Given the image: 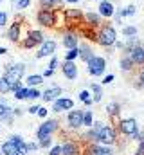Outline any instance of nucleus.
I'll use <instances>...</instances> for the list:
<instances>
[{
	"label": "nucleus",
	"instance_id": "nucleus-9",
	"mask_svg": "<svg viewBox=\"0 0 144 155\" xmlns=\"http://www.w3.org/2000/svg\"><path fill=\"white\" fill-rule=\"evenodd\" d=\"M119 132L123 135H128V137H135L139 134V124L133 117H128V119H121L119 121Z\"/></svg>",
	"mask_w": 144,
	"mask_h": 155
},
{
	"label": "nucleus",
	"instance_id": "nucleus-24",
	"mask_svg": "<svg viewBox=\"0 0 144 155\" xmlns=\"http://www.w3.org/2000/svg\"><path fill=\"white\" fill-rule=\"evenodd\" d=\"M88 90L92 92L94 103H101V101H103V85H99V83H90V88H88Z\"/></svg>",
	"mask_w": 144,
	"mask_h": 155
},
{
	"label": "nucleus",
	"instance_id": "nucleus-50",
	"mask_svg": "<svg viewBox=\"0 0 144 155\" xmlns=\"http://www.w3.org/2000/svg\"><path fill=\"white\" fill-rule=\"evenodd\" d=\"M133 139H137L139 143H144V132H139V134H137V135H135Z\"/></svg>",
	"mask_w": 144,
	"mask_h": 155
},
{
	"label": "nucleus",
	"instance_id": "nucleus-40",
	"mask_svg": "<svg viewBox=\"0 0 144 155\" xmlns=\"http://www.w3.org/2000/svg\"><path fill=\"white\" fill-rule=\"evenodd\" d=\"M77 97H79V101L83 103V101L90 99V97H92V94H90V90H88V88H85V90H81V92L77 94Z\"/></svg>",
	"mask_w": 144,
	"mask_h": 155
},
{
	"label": "nucleus",
	"instance_id": "nucleus-1",
	"mask_svg": "<svg viewBox=\"0 0 144 155\" xmlns=\"http://www.w3.org/2000/svg\"><path fill=\"white\" fill-rule=\"evenodd\" d=\"M92 128H94L96 134H97V143H99V144H106V146L115 144V141H117V130H115L113 126L105 124L103 121H94Z\"/></svg>",
	"mask_w": 144,
	"mask_h": 155
},
{
	"label": "nucleus",
	"instance_id": "nucleus-48",
	"mask_svg": "<svg viewBox=\"0 0 144 155\" xmlns=\"http://www.w3.org/2000/svg\"><path fill=\"white\" fill-rule=\"evenodd\" d=\"M41 76H43V78H52V76H54V71H52V69H47V67H45V71L41 72Z\"/></svg>",
	"mask_w": 144,
	"mask_h": 155
},
{
	"label": "nucleus",
	"instance_id": "nucleus-54",
	"mask_svg": "<svg viewBox=\"0 0 144 155\" xmlns=\"http://www.w3.org/2000/svg\"><path fill=\"white\" fill-rule=\"evenodd\" d=\"M83 105H85V107H92V105H94V99L90 97V99H87V101H83Z\"/></svg>",
	"mask_w": 144,
	"mask_h": 155
},
{
	"label": "nucleus",
	"instance_id": "nucleus-18",
	"mask_svg": "<svg viewBox=\"0 0 144 155\" xmlns=\"http://www.w3.org/2000/svg\"><path fill=\"white\" fill-rule=\"evenodd\" d=\"M85 25H88L92 29H99L103 25V16L97 11H88V13H85Z\"/></svg>",
	"mask_w": 144,
	"mask_h": 155
},
{
	"label": "nucleus",
	"instance_id": "nucleus-2",
	"mask_svg": "<svg viewBox=\"0 0 144 155\" xmlns=\"http://www.w3.org/2000/svg\"><path fill=\"white\" fill-rule=\"evenodd\" d=\"M58 9H49V7H40L36 11V24L40 27L54 29L58 25Z\"/></svg>",
	"mask_w": 144,
	"mask_h": 155
},
{
	"label": "nucleus",
	"instance_id": "nucleus-8",
	"mask_svg": "<svg viewBox=\"0 0 144 155\" xmlns=\"http://www.w3.org/2000/svg\"><path fill=\"white\" fill-rule=\"evenodd\" d=\"M61 45L69 51V49H74L79 45V33L74 31L72 27H67L61 31Z\"/></svg>",
	"mask_w": 144,
	"mask_h": 155
},
{
	"label": "nucleus",
	"instance_id": "nucleus-61",
	"mask_svg": "<svg viewBox=\"0 0 144 155\" xmlns=\"http://www.w3.org/2000/svg\"><path fill=\"white\" fill-rule=\"evenodd\" d=\"M0 78H2V74H0Z\"/></svg>",
	"mask_w": 144,
	"mask_h": 155
},
{
	"label": "nucleus",
	"instance_id": "nucleus-13",
	"mask_svg": "<svg viewBox=\"0 0 144 155\" xmlns=\"http://www.w3.org/2000/svg\"><path fill=\"white\" fill-rule=\"evenodd\" d=\"M60 69H61V74L67 78L69 81H76V79H77L79 71H77L76 61H67V60H63V61L60 63Z\"/></svg>",
	"mask_w": 144,
	"mask_h": 155
},
{
	"label": "nucleus",
	"instance_id": "nucleus-10",
	"mask_svg": "<svg viewBox=\"0 0 144 155\" xmlns=\"http://www.w3.org/2000/svg\"><path fill=\"white\" fill-rule=\"evenodd\" d=\"M81 153H85V155H112L113 150H112V146H106V144L90 143V144H87V146L83 148Z\"/></svg>",
	"mask_w": 144,
	"mask_h": 155
},
{
	"label": "nucleus",
	"instance_id": "nucleus-55",
	"mask_svg": "<svg viewBox=\"0 0 144 155\" xmlns=\"http://www.w3.org/2000/svg\"><path fill=\"white\" fill-rule=\"evenodd\" d=\"M7 52H9V51H7L5 47H0V56H4V54H7Z\"/></svg>",
	"mask_w": 144,
	"mask_h": 155
},
{
	"label": "nucleus",
	"instance_id": "nucleus-58",
	"mask_svg": "<svg viewBox=\"0 0 144 155\" xmlns=\"http://www.w3.org/2000/svg\"><path fill=\"white\" fill-rule=\"evenodd\" d=\"M2 2H4V0H0V4H2Z\"/></svg>",
	"mask_w": 144,
	"mask_h": 155
},
{
	"label": "nucleus",
	"instance_id": "nucleus-34",
	"mask_svg": "<svg viewBox=\"0 0 144 155\" xmlns=\"http://www.w3.org/2000/svg\"><path fill=\"white\" fill-rule=\"evenodd\" d=\"M77 58H79V45L74 47V49H69V51L65 52V60H67V61H76Z\"/></svg>",
	"mask_w": 144,
	"mask_h": 155
},
{
	"label": "nucleus",
	"instance_id": "nucleus-44",
	"mask_svg": "<svg viewBox=\"0 0 144 155\" xmlns=\"http://www.w3.org/2000/svg\"><path fill=\"white\" fill-rule=\"evenodd\" d=\"M25 144H27V152H29V153L40 150V144H38V143H25Z\"/></svg>",
	"mask_w": 144,
	"mask_h": 155
},
{
	"label": "nucleus",
	"instance_id": "nucleus-53",
	"mask_svg": "<svg viewBox=\"0 0 144 155\" xmlns=\"http://www.w3.org/2000/svg\"><path fill=\"white\" fill-rule=\"evenodd\" d=\"M139 81H141V85L144 87V69H141V72H139Z\"/></svg>",
	"mask_w": 144,
	"mask_h": 155
},
{
	"label": "nucleus",
	"instance_id": "nucleus-57",
	"mask_svg": "<svg viewBox=\"0 0 144 155\" xmlns=\"http://www.w3.org/2000/svg\"><path fill=\"white\" fill-rule=\"evenodd\" d=\"M11 2H16V0H11Z\"/></svg>",
	"mask_w": 144,
	"mask_h": 155
},
{
	"label": "nucleus",
	"instance_id": "nucleus-4",
	"mask_svg": "<svg viewBox=\"0 0 144 155\" xmlns=\"http://www.w3.org/2000/svg\"><path fill=\"white\" fill-rule=\"evenodd\" d=\"M45 40H47L45 38V33H43L41 29H29V31H27V36L22 38V41H20V47H22V49H36V47H40Z\"/></svg>",
	"mask_w": 144,
	"mask_h": 155
},
{
	"label": "nucleus",
	"instance_id": "nucleus-22",
	"mask_svg": "<svg viewBox=\"0 0 144 155\" xmlns=\"http://www.w3.org/2000/svg\"><path fill=\"white\" fill-rule=\"evenodd\" d=\"M18 146H20V144H16L15 141L7 139V141H4V143H2L0 152H2L4 155H20V153H18Z\"/></svg>",
	"mask_w": 144,
	"mask_h": 155
},
{
	"label": "nucleus",
	"instance_id": "nucleus-35",
	"mask_svg": "<svg viewBox=\"0 0 144 155\" xmlns=\"http://www.w3.org/2000/svg\"><path fill=\"white\" fill-rule=\"evenodd\" d=\"M41 97V92L38 90V87H29V92H27V99L29 101H36Z\"/></svg>",
	"mask_w": 144,
	"mask_h": 155
},
{
	"label": "nucleus",
	"instance_id": "nucleus-51",
	"mask_svg": "<svg viewBox=\"0 0 144 155\" xmlns=\"http://www.w3.org/2000/svg\"><path fill=\"white\" fill-rule=\"evenodd\" d=\"M13 114H15L16 117H20L22 114H24V108H13Z\"/></svg>",
	"mask_w": 144,
	"mask_h": 155
},
{
	"label": "nucleus",
	"instance_id": "nucleus-41",
	"mask_svg": "<svg viewBox=\"0 0 144 155\" xmlns=\"http://www.w3.org/2000/svg\"><path fill=\"white\" fill-rule=\"evenodd\" d=\"M7 20H9L7 13L5 11H0V27H5L7 25Z\"/></svg>",
	"mask_w": 144,
	"mask_h": 155
},
{
	"label": "nucleus",
	"instance_id": "nucleus-25",
	"mask_svg": "<svg viewBox=\"0 0 144 155\" xmlns=\"http://www.w3.org/2000/svg\"><path fill=\"white\" fill-rule=\"evenodd\" d=\"M119 67H121L123 72H132V71L135 69V63L132 61V58H130L128 54H123V58L119 60Z\"/></svg>",
	"mask_w": 144,
	"mask_h": 155
},
{
	"label": "nucleus",
	"instance_id": "nucleus-21",
	"mask_svg": "<svg viewBox=\"0 0 144 155\" xmlns=\"http://www.w3.org/2000/svg\"><path fill=\"white\" fill-rule=\"evenodd\" d=\"M128 56L132 58V61H133L135 65H144V47H142V43H137L133 49H130Z\"/></svg>",
	"mask_w": 144,
	"mask_h": 155
},
{
	"label": "nucleus",
	"instance_id": "nucleus-32",
	"mask_svg": "<svg viewBox=\"0 0 144 155\" xmlns=\"http://www.w3.org/2000/svg\"><path fill=\"white\" fill-rule=\"evenodd\" d=\"M94 124V112L92 110H83V126L90 128Z\"/></svg>",
	"mask_w": 144,
	"mask_h": 155
},
{
	"label": "nucleus",
	"instance_id": "nucleus-47",
	"mask_svg": "<svg viewBox=\"0 0 144 155\" xmlns=\"http://www.w3.org/2000/svg\"><path fill=\"white\" fill-rule=\"evenodd\" d=\"M38 108H40V105H31V107L27 108V114L34 116V114H38Z\"/></svg>",
	"mask_w": 144,
	"mask_h": 155
},
{
	"label": "nucleus",
	"instance_id": "nucleus-38",
	"mask_svg": "<svg viewBox=\"0 0 144 155\" xmlns=\"http://www.w3.org/2000/svg\"><path fill=\"white\" fill-rule=\"evenodd\" d=\"M60 67V58L54 54V56H51V60H49V63H47V69H52V71H56Z\"/></svg>",
	"mask_w": 144,
	"mask_h": 155
},
{
	"label": "nucleus",
	"instance_id": "nucleus-28",
	"mask_svg": "<svg viewBox=\"0 0 144 155\" xmlns=\"http://www.w3.org/2000/svg\"><path fill=\"white\" fill-rule=\"evenodd\" d=\"M79 36H83V38L90 40V41H97V31L87 25L85 29H81V33H79Z\"/></svg>",
	"mask_w": 144,
	"mask_h": 155
},
{
	"label": "nucleus",
	"instance_id": "nucleus-33",
	"mask_svg": "<svg viewBox=\"0 0 144 155\" xmlns=\"http://www.w3.org/2000/svg\"><path fill=\"white\" fill-rule=\"evenodd\" d=\"M27 92H29V87H25V85H24L22 88H18V90H15V92H13V94H15L13 97H15L16 101H22V99H27Z\"/></svg>",
	"mask_w": 144,
	"mask_h": 155
},
{
	"label": "nucleus",
	"instance_id": "nucleus-7",
	"mask_svg": "<svg viewBox=\"0 0 144 155\" xmlns=\"http://www.w3.org/2000/svg\"><path fill=\"white\" fill-rule=\"evenodd\" d=\"M24 74H25V63H13L4 71V78H7L11 83L22 81Z\"/></svg>",
	"mask_w": 144,
	"mask_h": 155
},
{
	"label": "nucleus",
	"instance_id": "nucleus-36",
	"mask_svg": "<svg viewBox=\"0 0 144 155\" xmlns=\"http://www.w3.org/2000/svg\"><path fill=\"white\" fill-rule=\"evenodd\" d=\"M137 27L135 25H124L123 27V36H126V38H130V36H137Z\"/></svg>",
	"mask_w": 144,
	"mask_h": 155
},
{
	"label": "nucleus",
	"instance_id": "nucleus-60",
	"mask_svg": "<svg viewBox=\"0 0 144 155\" xmlns=\"http://www.w3.org/2000/svg\"><path fill=\"white\" fill-rule=\"evenodd\" d=\"M97 2H101V0H97Z\"/></svg>",
	"mask_w": 144,
	"mask_h": 155
},
{
	"label": "nucleus",
	"instance_id": "nucleus-46",
	"mask_svg": "<svg viewBox=\"0 0 144 155\" xmlns=\"http://www.w3.org/2000/svg\"><path fill=\"white\" fill-rule=\"evenodd\" d=\"M113 79H115V76H113V74H106V76L103 78V81H101V85H110V83H112Z\"/></svg>",
	"mask_w": 144,
	"mask_h": 155
},
{
	"label": "nucleus",
	"instance_id": "nucleus-16",
	"mask_svg": "<svg viewBox=\"0 0 144 155\" xmlns=\"http://www.w3.org/2000/svg\"><path fill=\"white\" fill-rule=\"evenodd\" d=\"M74 108V101L67 96H60L56 101H52V112L60 114V112H65V110H72Z\"/></svg>",
	"mask_w": 144,
	"mask_h": 155
},
{
	"label": "nucleus",
	"instance_id": "nucleus-37",
	"mask_svg": "<svg viewBox=\"0 0 144 155\" xmlns=\"http://www.w3.org/2000/svg\"><path fill=\"white\" fill-rule=\"evenodd\" d=\"M31 5V0H16L15 2V9L16 11H24V9H27Z\"/></svg>",
	"mask_w": 144,
	"mask_h": 155
},
{
	"label": "nucleus",
	"instance_id": "nucleus-56",
	"mask_svg": "<svg viewBox=\"0 0 144 155\" xmlns=\"http://www.w3.org/2000/svg\"><path fill=\"white\" fill-rule=\"evenodd\" d=\"M63 2H67V4H77L79 0H63Z\"/></svg>",
	"mask_w": 144,
	"mask_h": 155
},
{
	"label": "nucleus",
	"instance_id": "nucleus-19",
	"mask_svg": "<svg viewBox=\"0 0 144 155\" xmlns=\"http://www.w3.org/2000/svg\"><path fill=\"white\" fill-rule=\"evenodd\" d=\"M97 13H99L105 20L113 18V15H115V5H113L110 0H101L99 5H97Z\"/></svg>",
	"mask_w": 144,
	"mask_h": 155
},
{
	"label": "nucleus",
	"instance_id": "nucleus-26",
	"mask_svg": "<svg viewBox=\"0 0 144 155\" xmlns=\"http://www.w3.org/2000/svg\"><path fill=\"white\" fill-rule=\"evenodd\" d=\"M43 81H45V78L41 74H31L25 78V87H40Z\"/></svg>",
	"mask_w": 144,
	"mask_h": 155
},
{
	"label": "nucleus",
	"instance_id": "nucleus-5",
	"mask_svg": "<svg viewBox=\"0 0 144 155\" xmlns=\"http://www.w3.org/2000/svg\"><path fill=\"white\" fill-rule=\"evenodd\" d=\"M105 71H106V60L103 56H92L88 61H87V72L94 78L105 76Z\"/></svg>",
	"mask_w": 144,
	"mask_h": 155
},
{
	"label": "nucleus",
	"instance_id": "nucleus-23",
	"mask_svg": "<svg viewBox=\"0 0 144 155\" xmlns=\"http://www.w3.org/2000/svg\"><path fill=\"white\" fill-rule=\"evenodd\" d=\"M92 56H94V51H92V47H90L88 43H79V60L87 63V61H88Z\"/></svg>",
	"mask_w": 144,
	"mask_h": 155
},
{
	"label": "nucleus",
	"instance_id": "nucleus-6",
	"mask_svg": "<svg viewBox=\"0 0 144 155\" xmlns=\"http://www.w3.org/2000/svg\"><path fill=\"white\" fill-rule=\"evenodd\" d=\"M58 128H60V121L58 119H49V117H45V121L38 126V130H36V139L40 141V139H45V137H51L54 132H58Z\"/></svg>",
	"mask_w": 144,
	"mask_h": 155
},
{
	"label": "nucleus",
	"instance_id": "nucleus-52",
	"mask_svg": "<svg viewBox=\"0 0 144 155\" xmlns=\"http://www.w3.org/2000/svg\"><path fill=\"white\" fill-rule=\"evenodd\" d=\"M113 47H115V49H124V41H119V40H117V41L113 43Z\"/></svg>",
	"mask_w": 144,
	"mask_h": 155
},
{
	"label": "nucleus",
	"instance_id": "nucleus-45",
	"mask_svg": "<svg viewBox=\"0 0 144 155\" xmlns=\"http://www.w3.org/2000/svg\"><path fill=\"white\" fill-rule=\"evenodd\" d=\"M47 114H49L47 107H40V108H38V114H36V116H40L41 119H45V117H47Z\"/></svg>",
	"mask_w": 144,
	"mask_h": 155
},
{
	"label": "nucleus",
	"instance_id": "nucleus-42",
	"mask_svg": "<svg viewBox=\"0 0 144 155\" xmlns=\"http://www.w3.org/2000/svg\"><path fill=\"white\" fill-rule=\"evenodd\" d=\"M9 139H11V141H15L16 144H24V143H25V141H24V137H22V135H18V134L9 135Z\"/></svg>",
	"mask_w": 144,
	"mask_h": 155
},
{
	"label": "nucleus",
	"instance_id": "nucleus-14",
	"mask_svg": "<svg viewBox=\"0 0 144 155\" xmlns=\"http://www.w3.org/2000/svg\"><path fill=\"white\" fill-rule=\"evenodd\" d=\"M5 38L9 40V41H13V43H20L22 41V22L15 20L7 27V31H5Z\"/></svg>",
	"mask_w": 144,
	"mask_h": 155
},
{
	"label": "nucleus",
	"instance_id": "nucleus-12",
	"mask_svg": "<svg viewBox=\"0 0 144 155\" xmlns=\"http://www.w3.org/2000/svg\"><path fill=\"white\" fill-rule=\"evenodd\" d=\"M63 18H65V24L69 27H74L76 24H81L85 20V13L81 9H65L63 11Z\"/></svg>",
	"mask_w": 144,
	"mask_h": 155
},
{
	"label": "nucleus",
	"instance_id": "nucleus-11",
	"mask_svg": "<svg viewBox=\"0 0 144 155\" xmlns=\"http://www.w3.org/2000/svg\"><path fill=\"white\" fill-rule=\"evenodd\" d=\"M56 49H58V43L54 40H45L40 47H38V52H36V58L41 60V58H51L56 54Z\"/></svg>",
	"mask_w": 144,
	"mask_h": 155
},
{
	"label": "nucleus",
	"instance_id": "nucleus-62",
	"mask_svg": "<svg viewBox=\"0 0 144 155\" xmlns=\"http://www.w3.org/2000/svg\"><path fill=\"white\" fill-rule=\"evenodd\" d=\"M142 47H144V43H142Z\"/></svg>",
	"mask_w": 144,
	"mask_h": 155
},
{
	"label": "nucleus",
	"instance_id": "nucleus-27",
	"mask_svg": "<svg viewBox=\"0 0 144 155\" xmlns=\"http://www.w3.org/2000/svg\"><path fill=\"white\" fill-rule=\"evenodd\" d=\"M106 114L112 119H117L119 114H121V105L117 103V101H112V103H108L106 105Z\"/></svg>",
	"mask_w": 144,
	"mask_h": 155
},
{
	"label": "nucleus",
	"instance_id": "nucleus-43",
	"mask_svg": "<svg viewBox=\"0 0 144 155\" xmlns=\"http://www.w3.org/2000/svg\"><path fill=\"white\" fill-rule=\"evenodd\" d=\"M49 155H61V144H56L49 150Z\"/></svg>",
	"mask_w": 144,
	"mask_h": 155
},
{
	"label": "nucleus",
	"instance_id": "nucleus-39",
	"mask_svg": "<svg viewBox=\"0 0 144 155\" xmlns=\"http://www.w3.org/2000/svg\"><path fill=\"white\" fill-rule=\"evenodd\" d=\"M38 144H40V148H51L52 146V135L51 137H45V139H40Z\"/></svg>",
	"mask_w": 144,
	"mask_h": 155
},
{
	"label": "nucleus",
	"instance_id": "nucleus-17",
	"mask_svg": "<svg viewBox=\"0 0 144 155\" xmlns=\"http://www.w3.org/2000/svg\"><path fill=\"white\" fill-rule=\"evenodd\" d=\"M81 144L74 139H67L61 144V155H81Z\"/></svg>",
	"mask_w": 144,
	"mask_h": 155
},
{
	"label": "nucleus",
	"instance_id": "nucleus-15",
	"mask_svg": "<svg viewBox=\"0 0 144 155\" xmlns=\"http://www.w3.org/2000/svg\"><path fill=\"white\" fill-rule=\"evenodd\" d=\"M67 124H69V128L70 130H79L81 126H83V110H69V114H67Z\"/></svg>",
	"mask_w": 144,
	"mask_h": 155
},
{
	"label": "nucleus",
	"instance_id": "nucleus-49",
	"mask_svg": "<svg viewBox=\"0 0 144 155\" xmlns=\"http://www.w3.org/2000/svg\"><path fill=\"white\" fill-rule=\"evenodd\" d=\"M137 155H144V143H139V148H137Z\"/></svg>",
	"mask_w": 144,
	"mask_h": 155
},
{
	"label": "nucleus",
	"instance_id": "nucleus-31",
	"mask_svg": "<svg viewBox=\"0 0 144 155\" xmlns=\"http://www.w3.org/2000/svg\"><path fill=\"white\" fill-rule=\"evenodd\" d=\"M135 11H137V7H135V5H126V7H123V9L115 11V15H119L121 18H124V16H133V15H135Z\"/></svg>",
	"mask_w": 144,
	"mask_h": 155
},
{
	"label": "nucleus",
	"instance_id": "nucleus-30",
	"mask_svg": "<svg viewBox=\"0 0 144 155\" xmlns=\"http://www.w3.org/2000/svg\"><path fill=\"white\" fill-rule=\"evenodd\" d=\"M40 7H49V9H56V7H63V0H38Z\"/></svg>",
	"mask_w": 144,
	"mask_h": 155
},
{
	"label": "nucleus",
	"instance_id": "nucleus-63",
	"mask_svg": "<svg viewBox=\"0 0 144 155\" xmlns=\"http://www.w3.org/2000/svg\"><path fill=\"white\" fill-rule=\"evenodd\" d=\"M133 155H137V153H133Z\"/></svg>",
	"mask_w": 144,
	"mask_h": 155
},
{
	"label": "nucleus",
	"instance_id": "nucleus-20",
	"mask_svg": "<svg viewBox=\"0 0 144 155\" xmlns=\"http://www.w3.org/2000/svg\"><path fill=\"white\" fill-rule=\"evenodd\" d=\"M60 96H63V88L61 87H51V88H47L45 92H41V99L45 101V103H52V101H56Z\"/></svg>",
	"mask_w": 144,
	"mask_h": 155
},
{
	"label": "nucleus",
	"instance_id": "nucleus-29",
	"mask_svg": "<svg viewBox=\"0 0 144 155\" xmlns=\"http://www.w3.org/2000/svg\"><path fill=\"white\" fill-rule=\"evenodd\" d=\"M13 90V83L7 79V78H0V96H5V94H9Z\"/></svg>",
	"mask_w": 144,
	"mask_h": 155
},
{
	"label": "nucleus",
	"instance_id": "nucleus-3",
	"mask_svg": "<svg viewBox=\"0 0 144 155\" xmlns=\"http://www.w3.org/2000/svg\"><path fill=\"white\" fill-rule=\"evenodd\" d=\"M117 41V31L113 25L110 24H103L99 29H97V43L105 49H112L113 43Z\"/></svg>",
	"mask_w": 144,
	"mask_h": 155
},
{
	"label": "nucleus",
	"instance_id": "nucleus-59",
	"mask_svg": "<svg viewBox=\"0 0 144 155\" xmlns=\"http://www.w3.org/2000/svg\"><path fill=\"white\" fill-rule=\"evenodd\" d=\"M0 155H4V153H2V152H0Z\"/></svg>",
	"mask_w": 144,
	"mask_h": 155
}]
</instances>
